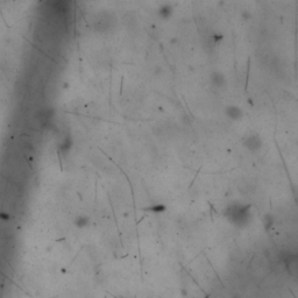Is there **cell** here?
Wrapping results in <instances>:
<instances>
[{"instance_id":"cell-1","label":"cell","mask_w":298,"mask_h":298,"mask_svg":"<svg viewBox=\"0 0 298 298\" xmlns=\"http://www.w3.org/2000/svg\"><path fill=\"white\" fill-rule=\"evenodd\" d=\"M171 12H172V7H171L170 5H166L164 7H162V8H161L160 14H162V15H163V18H169V17H170V14H171Z\"/></svg>"}]
</instances>
